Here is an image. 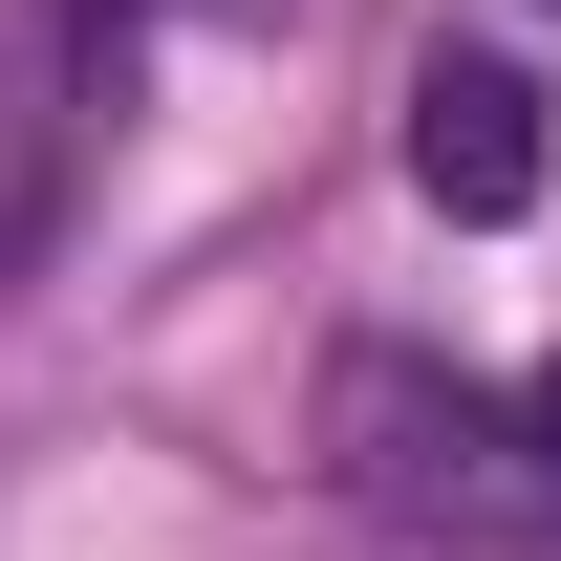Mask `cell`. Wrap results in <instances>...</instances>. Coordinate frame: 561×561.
I'll return each instance as SVG.
<instances>
[{
  "label": "cell",
  "instance_id": "cell-1",
  "mask_svg": "<svg viewBox=\"0 0 561 561\" xmlns=\"http://www.w3.org/2000/svg\"><path fill=\"white\" fill-rule=\"evenodd\" d=\"M87 130H108V0H0V260H44Z\"/></svg>",
  "mask_w": 561,
  "mask_h": 561
},
{
  "label": "cell",
  "instance_id": "cell-2",
  "mask_svg": "<svg viewBox=\"0 0 561 561\" xmlns=\"http://www.w3.org/2000/svg\"><path fill=\"white\" fill-rule=\"evenodd\" d=\"M411 195L454 216V238L540 216V87H518V66H476V44H432V66H411Z\"/></svg>",
  "mask_w": 561,
  "mask_h": 561
},
{
  "label": "cell",
  "instance_id": "cell-3",
  "mask_svg": "<svg viewBox=\"0 0 561 561\" xmlns=\"http://www.w3.org/2000/svg\"><path fill=\"white\" fill-rule=\"evenodd\" d=\"M518 432H540V454H561V367H540V389H518Z\"/></svg>",
  "mask_w": 561,
  "mask_h": 561
},
{
  "label": "cell",
  "instance_id": "cell-4",
  "mask_svg": "<svg viewBox=\"0 0 561 561\" xmlns=\"http://www.w3.org/2000/svg\"><path fill=\"white\" fill-rule=\"evenodd\" d=\"M216 22H280V0H216Z\"/></svg>",
  "mask_w": 561,
  "mask_h": 561
}]
</instances>
